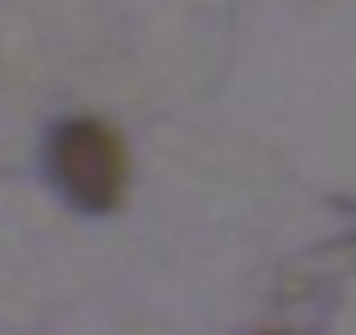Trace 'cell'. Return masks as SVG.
I'll return each mask as SVG.
<instances>
[{"label":"cell","mask_w":356,"mask_h":335,"mask_svg":"<svg viewBox=\"0 0 356 335\" xmlns=\"http://www.w3.org/2000/svg\"><path fill=\"white\" fill-rule=\"evenodd\" d=\"M53 179L63 183V194L89 215L115 210L126 189V147L105 121H68L53 136Z\"/></svg>","instance_id":"cell-1"}]
</instances>
